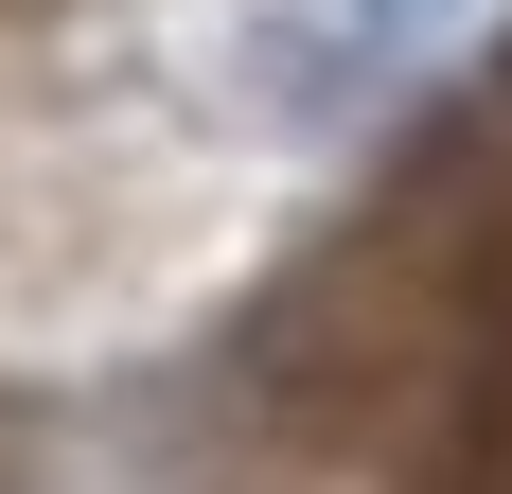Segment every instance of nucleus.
<instances>
[{"label": "nucleus", "instance_id": "nucleus-1", "mask_svg": "<svg viewBox=\"0 0 512 494\" xmlns=\"http://www.w3.org/2000/svg\"><path fill=\"white\" fill-rule=\"evenodd\" d=\"M477 0H301V36H283V89H354V71H407L424 36H460Z\"/></svg>", "mask_w": 512, "mask_h": 494}]
</instances>
